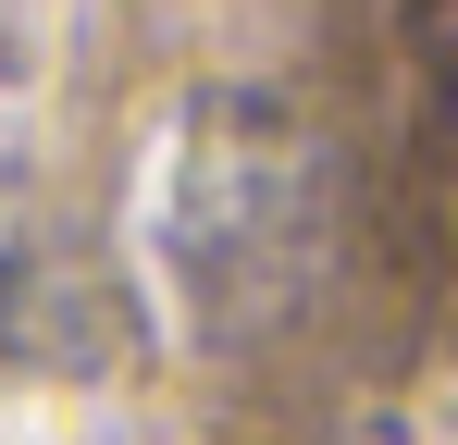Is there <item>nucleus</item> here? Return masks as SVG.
I'll list each match as a JSON object with an SVG mask.
<instances>
[{
	"label": "nucleus",
	"mask_w": 458,
	"mask_h": 445,
	"mask_svg": "<svg viewBox=\"0 0 458 445\" xmlns=\"http://www.w3.org/2000/svg\"><path fill=\"white\" fill-rule=\"evenodd\" d=\"M75 359V273L50 248V211L0 173V371Z\"/></svg>",
	"instance_id": "nucleus-1"
},
{
	"label": "nucleus",
	"mask_w": 458,
	"mask_h": 445,
	"mask_svg": "<svg viewBox=\"0 0 458 445\" xmlns=\"http://www.w3.org/2000/svg\"><path fill=\"white\" fill-rule=\"evenodd\" d=\"M384 445H458V371H434V383L384 421Z\"/></svg>",
	"instance_id": "nucleus-2"
}]
</instances>
